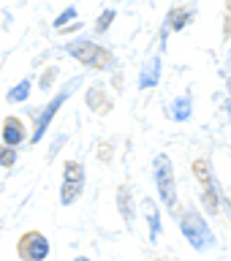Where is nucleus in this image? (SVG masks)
Here are the masks:
<instances>
[{
	"label": "nucleus",
	"instance_id": "f257e3e1",
	"mask_svg": "<svg viewBox=\"0 0 231 261\" xmlns=\"http://www.w3.org/2000/svg\"><path fill=\"white\" fill-rule=\"evenodd\" d=\"M65 52L71 57H76L79 63L90 65V68H98V71L109 68L112 60H114L112 52H106L104 46L93 44V41H71V44H65Z\"/></svg>",
	"mask_w": 231,
	"mask_h": 261
},
{
	"label": "nucleus",
	"instance_id": "f03ea898",
	"mask_svg": "<svg viewBox=\"0 0 231 261\" xmlns=\"http://www.w3.org/2000/svg\"><path fill=\"white\" fill-rule=\"evenodd\" d=\"M179 228H183V234L188 237V242H191L196 250H207L215 245V237H212L210 226L204 223V218L196 215V212H185V215L179 218Z\"/></svg>",
	"mask_w": 231,
	"mask_h": 261
},
{
	"label": "nucleus",
	"instance_id": "7ed1b4c3",
	"mask_svg": "<svg viewBox=\"0 0 231 261\" xmlns=\"http://www.w3.org/2000/svg\"><path fill=\"white\" fill-rule=\"evenodd\" d=\"M155 169V185H158V193H161V201L166 207H174L177 204V188H174V166L166 155H158L152 163Z\"/></svg>",
	"mask_w": 231,
	"mask_h": 261
},
{
	"label": "nucleus",
	"instance_id": "20e7f679",
	"mask_svg": "<svg viewBox=\"0 0 231 261\" xmlns=\"http://www.w3.org/2000/svg\"><path fill=\"white\" fill-rule=\"evenodd\" d=\"M82 188H85V169H82L76 161H65V174H63V193H60V201H63V204L76 201V196L82 193Z\"/></svg>",
	"mask_w": 231,
	"mask_h": 261
},
{
	"label": "nucleus",
	"instance_id": "39448f33",
	"mask_svg": "<svg viewBox=\"0 0 231 261\" xmlns=\"http://www.w3.org/2000/svg\"><path fill=\"white\" fill-rule=\"evenodd\" d=\"M16 253L22 258H30V261H41L49 256V240L41 231H28L16 245Z\"/></svg>",
	"mask_w": 231,
	"mask_h": 261
},
{
	"label": "nucleus",
	"instance_id": "423d86ee",
	"mask_svg": "<svg viewBox=\"0 0 231 261\" xmlns=\"http://www.w3.org/2000/svg\"><path fill=\"white\" fill-rule=\"evenodd\" d=\"M73 85H76V79L71 82V87H68V90H63L60 95H55L52 101L46 103V109L41 112V117H38V122H36V134L30 136V142H33V144H36V142H41V136L46 134L49 122H52V117H55V114H57V109H60V106L65 103V98H68V93H71V90H73Z\"/></svg>",
	"mask_w": 231,
	"mask_h": 261
},
{
	"label": "nucleus",
	"instance_id": "0eeeda50",
	"mask_svg": "<svg viewBox=\"0 0 231 261\" xmlns=\"http://www.w3.org/2000/svg\"><path fill=\"white\" fill-rule=\"evenodd\" d=\"M3 142L11 144V147L24 142V125H22L19 117H6L3 120Z\"/></svg>",
	"mask_w": 231,
	"mask_h": 261
},
{
	"label": "nucleus",
	"instance_id": "6e6552de",
	"mask_svg": "<svg viewBox=\"0 0 231 261\" xmlns=\"http://www.w3.org/2000/svg\"><path fill=\"white\" fill-rule=\"evenodd\" d=\"M158 79H161V60L158 57H152L150 63L144 65V71H142V76H139V87H155L158 85Z\"/></svg>",
	"mask_w": 231,
	"mask_h": 261
},
{
	"label": "nucleus",
	"instance_id": "1a4fd4ad",
	"mask_svg": "<svg viewBox=\"0 0 231 261\" xmlns=\"http://www.w3.org/2000/svg\"><path fill=\"white\" fill-rule=\"evenodd\" d=\"M144 215H147V223H150V240L155 242L161 234V215H158V207H155V201L147 199L144 201Z\"/></svg>",
	"mask_w": 231,
	"mask_h": 261
},
{
	"label": "nucleus",
	"instance_id": "9d476101",
	"mask_svg": "<svg viewBox=\"0 0 231 261\" xmlns=\"http://www.w3.org/2000/svg\"><path fill=\"white\" fill-rule=\"evenodd\" d=\"M117 207H120V215L125 218V223H131L134 220V201H131V191L125 185H120L117 191Z\"/></svg>",
	"mask_w": 231,
	"mask_h": 261
},
{
	"label": "nucleus",
	"instance_id": "9b49d317",
	"mask_svg": "<svg viewBox=\"0 0 231 261\" xmlns=\"http://www.w3.org/2000/svg\"><path fill=\"white\" fill-rule=\"evenodd\" d=\"M87 103L93 106V112H109V106H112L109 98H104L101 87H90V93H87Z\"/></svg>",
	"mask_w": 231,
	"mask_h": 261
},
{
	"label": "nucleus",
	"instance_id": "f8f14e48",
	"mask_svg": "<svg viewBox=\"0 0 231 261\" xmlns=\"http://www.w3.org/2000/svg\"><path fill=\"white\" fill-rule=\"evenodd\" d=\"M193 171H196V177H199V182L207 188V185H212V174H210V163L204 161V158H199L193 163Z\"/></svg>",
	"mask_w": 231,
	"mask_h": 261
},
{
	"label": "nucleus",
	"instance_id": "ddd939ff",
	"mask_svg": "<svg viewBox=\"0 0 231 261\" xmlns=\"http://www.w3.org/2000/svg\"><path fill=\"white\" fill-rule=\"evenodd\" d=\"M174 117L179 122L191 117V98H188V95H183V98H177V101H174Z\"/></svg>",
	"mask_w": 231,
	"mask_h": 261
},
{
	"label": "nucleus",
	"instance_id": "4468645a",
	"mask_svg": "<svg viewBox=\"0 0 231 261\" xmlns=\"http://www.w3.org/2000/svg\"><path fill=\"white\" fill-rule=\"evenodd\" d=\"M16 163V150L11 144H3L0 147V166H14Z\"/></svg>",
	"mask_w": 231,
	"mask_h": 261
},
{
	"label": "nucleus",
	"instance_id": "2eb2a0df",
	"mask_svg": "<svg viewBox=\"0 0 231 261\" xmlns=\"http://www.w3.org/2000/svg\"><path fill=\"white\" fill-rule=\"evenodd\" d=\"M28 93H30V82L24 79L19 87H14V90H8V101H24L28 98Z\"/></svg>",
	"mask_w": 231,
	"mask_h": 261
},
{
	"label": "nucleus",
	"instance_id": "dca6fc26",
	"mask_svg": "<svg viewBox=\"0 0 231 261\" xmlns=\"http://www.w3.org/2000/svg\"><path fill=\"white\" fill-rule=\"evenodd\" d=\"M204 204H207L210 212H218V193H215V185H207V188H204Z\"/></svg>",
	"mask_w": 231,
	"mask_h": 261
},
{
	"label": "nucleus",
	"instance_id": "f3484780",
	"mask_svg": "<svg viewBox=\"0 0 231 261\" xmlns=\"http://www.w3.org/2000/svg\"><path fill=\"white\" fill-rule=\"evenodd\" d=\"M188 19H191V14H188V11H171L169 14V22H171V28H174V30H179Z\"/></svg>",
	"mask_w": 231,
	"mask_h": 261
},
{
	"label": "nucleus",
	"instance_id": "a211bd4d",
	"mask_svg": "<svg viewBox=\"0 0 231 261\" xmlns=\"http://www.w3.org/2000/svg\"><path fill=\"white\" fill-rule=\"evenodd\" d=\"M112 19H114V11L109 8V11H104L101 16H98V24H95V30H98V33H104V30L112 24Z\"/></svg>",
	"mask_w": 231,
	"mask_h": 261
},
{
	"label": "nucleus",
	"instance_id": "6ab92c4d",
	"mask_svg": "<svg viewBox=\"0 0 231 261\" xmlns=\"http://www.w3.org/2000/svg\"><path fill=\"white\" fill-rule=\"evenodd\" d=\"M73 16H76V8H73V6H71V8H65V11L55 19V28H63V24H68Z\"/></svg>",
	"mask_w": 231,
	"mask_h": 261
},
{
	"label": "nucleus",
	"instance_id": "aec40b11",
	"mask_svg": "<svg viewBox=\"0 0 231 261\" xmlns=\"http://www.w3.org/2000/svg\"><path fill=\"white\" fill-rule=\"evenodd\" d=\"M55 76H57V71H55V68H49V71L44 73V79H41V87H49V82H52Z\"/></svg>",
	"mask_w": 231,
	"mask_h": 261
},
{
	"label": "nucleus",
	"instance_id": "412c9836",
	"mask_svg": "<svg viewBox=\"0 0 231 261\" xmlns=\"http://www.w3.org/2000/svg\"><path fill=\"white\" fill-rule=\"evenodd\" d=\"M63 142H65V136H57V139H55V144H52V150H49V158H55V152H57V147H60Z\"/></svg>",
	"mask_w": 231,
	"mask_h": 261
},
{
	"label": "nucleus",
	"instance_id": "4be33fe9",
	"mask_svg": "<svg viewBox=\"0 0 231 261\" xmlns=\"http://www.w3.org/2000/svg\"><path fill=\"white\" fill-rule=\"evenodd\" d=\"M223 106H226V112H228V117H231V98H228V101H226Z\"/></svg>",
	"mask_w": 231,
	"mask_h": 261
},
{
	"label": "nucleus",
	"instance_id": "5701e85b",
	"mask_svg": "<svg viewBox=\"0 0 231 261\" xmlns=\"http://www.w3.org/2000/svg\"><path fill=\"white\" fill-rule=\"evenodd\" d=\"M228 90H231V76H228Z\"/></svg>",
	"mask_w": 231,
	"mask_h": 261
}]
</instances>
